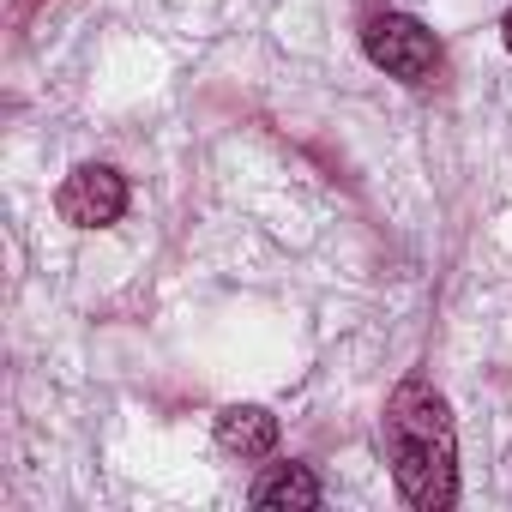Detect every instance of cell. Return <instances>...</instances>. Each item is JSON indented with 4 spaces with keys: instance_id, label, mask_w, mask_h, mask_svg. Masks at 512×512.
<instances>
[{
    "instance_id": "6da1fadb",
    "label": "cell",
    "mask_w": 512,
    "mask_h": 512,
    "mask_svg": "<svg viewBox=\"0 0 512 512\" xmlns=\"http://www.w3.org/2000/svg\"><path fill=\"white\" fill-rule=\"evenodd\" d=\"M380 446H386V464H392V482H398L404 506H416V512H446V506L458 500V428H452L446 398H440L428 380L410 374V380L386 398Z\"/></svg>"
},
{
    "instance_id": "7a4b0ae2",
    "label": "cell",
    "mask_w": 512,
    "mask_h": 512,
    "mask_svg": "<svg viewBox=\"0 0 512 512\" xmlns=\"http://www.w3.org/2000/svg\"><path fill=\"white\" fill-rule=\"evenodd\" d=\"M362 49H368L374 67H386V73L404 79V85H434V79H440V43H434V31H428L422 19H410V13H380V19H368Z\"/></svg>"
},
{
    "instance_id": "3957f363",
    "label": "cell",
    "mask_w": 512,
    "mask_h": 512,
    "mask_svg": "<svg viewBox=\"0 0 512 512\" xmlns=\"http://www.w3.org/2000/svg\"><path fill=\"white\" fill-rule=\"evenodd\" d=\"M61 217L73 223V229H103V223H115L121 211H127V181L109 169V163H79L67 181H61Z\"/></svg>"
},
{
    "instance_id": "277c9868",
    "label": "cell",
    "mask_w": 512,
    "mask_h": 512,
    "mask_svg": "<svg viewBox=\"0 0 512 512\" xmlns=\"http://www.w3.org/2000/svg\"><path fill=\"white\" fill-rule=\"evenodd\" d=\"M217 446L229 452V458H266L272 446H278V416L272 410H260V404H229L223 416H217Z\"/></svg>"
},
{
    "instance_id": "5b68a950",
    "label": "cell",
    "mask_w": 512,
    "mask_h": 512,
    "mask_svg": "<svg viewBox=\"0 0 512 512\" xmlns=\"http://www.w3.org/2000/svg\"><path fill=\"white\" fill-rule=\"evenodd\" d=\"M247 500H253V506H302V512H314V506H320V482H314L302 464H272L260 482L247 488Z\"/></svg>"
},
{
    "instance_id": "8992f818",
    "label": "cell",
    "mask_w": 512,
    "mask_h": 512,
    "mask_svg": "<svg viewBox=\"0 0 512 512\" xmlns=\"http://www.w3.org/2000/svg\"><path fill=\"white\" fill-rule=\"evenodd\" d=\"M500 31H506V49H512V13H506V25H500Z\"/></svg>"
}]
</instances>
